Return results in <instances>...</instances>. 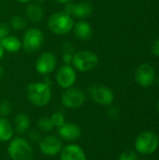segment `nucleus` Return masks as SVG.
Masks as SVG:
<instances>
[{"mask_svg":"<svg viewBox=\"0 0 159 160\" xmlns=\"http://www.w3.org/2000/svg\"><path fill=\"white\" fill-rule=\"evenodd\" d=\"M28 100L37 107L46 106L52 99V89L47 82H34L26 87Z\"/></svg>","mask_w":159,"mask_h":160,"instance_id":"1","label":"nucleus"},{"mask_svg":"<svg viewBox=\"0 0 159 160\" xmlns=\"http://www.w3.org/2000/svg\"><path fill=\"white\" fill-rule=\"evenodd\" d=\"M73 17L65 11H58L52 14L48 20L49 29L55 35L64 36L72 31L74 26Z\"/></svg>","mask_w":159,"mask_h":160,"instance_id":"2","label":"nucleus"},{"mask_svg":"<svg viewBox=\"0 0 159 160\" xmlns=\"http://www.w3.org/2000/svg\"><path fill=\"white\" fill-rule=\"evenodd\" d=\"M98 64L97 54L90 50H82L73 53L71 65L75 70L87 72L95 68Z\"/></svg>","mask_w":159,"mask_h":160,"instance_id":"3","label":"nucleus"},{"mask_svg":"<svg viewBox=\"0 0 159 160\" xmlns=\"http://www.w3.org/2000/svg\"><path fill=\"white\" fill-rule=\"evenodd\" d=\"M8 156L12 160H33V149L22 138L17 137L10 140L7 147Z\"/></svg>","mask_w":159,"mask_h":160,"instance_id":"4","label":"nucleus"},{"mask_svg":"<svg viewBox=\"0 0 159 160\" xmlns=\"http://www.w3.org/2000/svg\"><path fill=\"white\" fill-rule=\"evenodd\" d=\"M159 146L158 136L153 131L142 132L135 141V148L139 154L152 155Z\"/></svg>","mask_w":159,"mask_h":160,"instance_id":"5","label":"nucleus"},{"mask_svg":"<svg viewBox=\"0 0 159 160\" xmlns=\"http://www.w3.org/2000/svg\"><path fill=\"white\" fill-rule=\"evenodd\" d=\"M44 42V34L43 32L36 27L27 29L22 40V47L27 52L33 53L38 51Z\"/></svg>","mask_w":159,"mask_h":160,"instance_id":"6","label":"nucleus"},{"mask_svg":"<svg viewBox=\"0 0 159 160\" xmlns=\"http://www.w3.org/2000/svg\"><path fill=\"white\" fill-rule=\"evenodd\" d=\"M62 104L68 109H77L83 105L85 102V94L84 92L79 88L71 86L63 93L62 98Z\"/></svg>","mask_w":159,"mask_h":160,"instance_id":"7","label":"nucleus"},{"mask_svg":"<svg viewBox=\"0 0 159 160\" xmlns=\"http://www.w3.org/2000/svg\"><path fill=\"white\" fill-rule=\"evenodd\" d=\"M91 98L97 104L109 106L113 102L114 94L109 87L101 84H94L88 88Z\"/></svg>","mask_w":159,"mask_h":160,"instance_id":"8","label":"nucleus"},{"mask_svg":"<svg viewBox=\"0 0 159 160\" xmlns=\"http://www.w3.org/2000/svg\"><path fill=\"white\" fill-rule=\"evenodd\" d=\"M57 66V58L51 52H45L39 54L37 58L35 68L37 73L41 75H48L52 73Z\"/></svg>","mask_w":159,"mask_h":160,"instance_id":"9","label":"nucleus"},{"mask_svg":"<svg viewBox=\"0 0 159 160\" xmlns=\"http://www.w3.org/2000/svg\"><path fill=\"white\" fill-rule=\"evenodd\" d=\"M55 80L60 87L64 89H67L73 86L76 82L77 80L76 70L70 65H63L57 69Z\"/></svg>","mask_w":159,"mask_h":160,"instance_id":"10","label":"nucleus"},{"mask_svg":"<svg viewBox=\"0 0 159 160\" xmlns=\"http://www.w3.org/2000/svg\"><path fill=\"white\" fill-rule=\"evenodd\" d=\"M135 80L142 87L151 86L156 80V71L154 67L148 63L140 65L135 73Z\"/></svg>","mask_w":159,"mask_h":160,"instance_id":"11","label":"nucleus"},{"mask_svg":"<svg viewBox=\"0 0 159 160\" xmlns=\"http://www.w3.org/2000/svg\"><path fill=\"white\" fill-rule=\"evenodd\" d=\"M64 11L72 17L74 16L76 18L84 19L92 14L93 6L88 2H78V3L69 2L66 4Z\"/></svg>","mask_w":159,"mask_h":160,"instance_id":"12","label":"nucleus"},{"mask_svg":"<svg viewBox=\"0 0 159 160\" xmlns=\"http://www.w3.org/2000/svg\"><path fill=\"white\" fill-rule=\"evenodd\" d=\"M39 149L46 156H56L63 149L62 142L56 136H47L39 142Z\"/></svg>","mask_w":159,"mask_h":160,"instance_id":"13","label":"nucleus"},{"mask_svg":"<svg viewBox=\"0 0 159 160\" xmlns=\"http://www.w3.org/2000/svg\"><path fill=\"white\" fill-rule=\"evenodd\" d=\"M58 135L60 138L64 139L65 141L74 142V141H77L81 137L82 130L76 124L65 123L62 127L59 128Z\"/></svg>","mask_w":159,"mask_h":160,"instance_id":"14","label":"nucleus"},{"mask_svg":"<svg viewBox=\"0 0 159 160\" xmlns=\"http://www.w3.org/2000/svg\"><path fill=\"white\" fill-rule=\"evenodd\" d=\"M60 160H86V156L79 145L69 144L62 149Z\"/></svg>","mask_w":159,"mask_h":160,"instance_id":"15","label":"nucleus"},{"mask_svg":"<svg viewBox=\"0 0 159 160\" xmlns=\"http://www.w3.org/2000/svg\"><path fill=\"white\" fill-rule=\"evenodd\" d=\"M72 31L74 32L76 38L82 41L89 40L93 34L92 26L86 21H79L78 22L74 23Z\"/></svg>","mask_w":159,"mask_h":160,"instance_id":"16","label":"nucleus"},{"mask_svg":"<svg viewBox=\"0 0 159 160\" xmlns=\"http://www.w3.org/2000/svg\"><path fill=\"white\" fill-rule=\"evenodd\" d=\"M1 44L6 52L14 53L21 50L22 48V41L15 36H7L3 39L0 40Z\"/></svg>","mask_w":159,"mask_h":160,"instance_id":"17","label":"nucleus"},{"mask_svg":"<svg viewBox=\"0 0 159 160\" xmlns=\"http://www.w3.org/2000/svg\"><path fill=\"white\" fill-rule=\"evenodd\" d=\"M14 128L11 123L5 117H0V142H8L12 139Z\"/></svg>","mask_w":159,"mask_h":160,"instance_id":"18","label":"nucleus"},{"mask_svg":"<svg viewBox=\"0 0 159 160\" xmlns=\"http://www.w3.org/2000/svg\"><path fill=\"white\" fill-rule=\"evenodd\" d=\"M26 16L30 22L37 23L43 19L44 12L39 4H30L26 8Z\"/></svg>","mask_w":159,"mask_h":160,"instance_id":"19","label":"nucleus"},{"mask_svg":"<svg viewBox=\"0 0 159 160\" xmlns=\"http://www.w3.org/2000/svg\"><path fill=\"white\" fill-rule=\"evenodd\" d=\"M30 126L29 117L24 113H18L14 118V125L13 128L19 134H23Z\"/></svg>","mask_w":159,"mask_h":160,"instance_id":"20","label":"nucleus"},{"mask_svg":"<svg viewBox=\"0 0 159 160\" xmlns=\"http://www.w3.org/2000/svg\"><path fill=\"white\" fill-rule=\"evenodd\" d=\"M26 20L21 16V15H14L13 17H11L10 21H9V25L12 29L14 30H17V31H21V30H23L25 27H26Z\"/></svg>","mask_w":159,"mask_h":160,"instance_id":"21","label":"nucleus"},{"mask_svg":"<svg viewBox=\"0 0 159 160\" xmlns=\"http://www.w3.org/2000/svg\"><path fill=\"white\" fill-rule=\"evenodd\" d=\"M37 127L39 128L40 130L44 132H50L54 128L51 118H46V117H42L37 121Z\"/></svg>","mask_w":159,"mask_h":160,"instance_id":"22","label":"nucleus"},{"mask_svg":"<svg viewBox=\"0 0 159 160\" xmlns=\"http://www.w3.org/2000/svg\"><path fill=\"white\" fill-rule=\"evenodd\" d=\"M51 120H52L53 126L54 127H57V128L62 127L66 123V119H65L64 114L61 113V112H59L52 113V116H51Z\"/></svg>","mask_w":159,"mask_h":160,"instance_id":"23","label":"nucleus"},{"mask_svg":"<svg viewBox=\"0 0 159 160\" xmlns=\"http://www.w3.org/2000/svg\"><path fill=\"white\" fill-rule=\"evenodd\" d=\"M11 112V105L8 100H1L0 101V115L1 117L7 116Z\"/></svg>","mask_w":159,"mask_h":160,"instance_id":"24","label":"nucleus"},{"mask_svg":"<svg viewBox=\"0 0 159 160\" xmlns=\"http://www.w3.org/2000/svg\"><path fill=\"white\" fill-rule=\"evenodd\" d=\"M118 160H138V155L131 150H127L123 152L120 156Z\"/></svg>","mask_w":159,"mask_h":160,"instance_id":"25","label":"nucleus"},{"mask_svg":"<svg viewBox=\"0 0 159 160\" xmlns=\"http://www.w3.org/2000/svg\"><path fill=\"white\" fill-rule=\"evenodd\" d=\"M9 35V27L4 22H0V40Z\"/></svg>","mask_w":159,"mask_h":160,"instance_id":"26","label":"nucleus"},{"mask_svg":"<svg viewBox=\"0 0 159 160\" xmlns=\"http://www.w3.org/2000/svg\"><path fill=\"white\" fill-rule=\"evenodd\" d=\"M151 52L155 56H159V38H157L151 46Z\"/></svg>","mask_w":159,"mask_h":160,"instance_id":"27","label":"nucleus"},{"mask_svg":"<svg viewBox=\"0 0 159 160\" xmlns=\"http://www.w3.org/2000/svg\"><path fill=\"white\" fill-rule=\"evenodd\" d=\"M62 49L64 51V52H69V53H74V48L72 46V44L70 42H64Z\"/></svg>","mask_w":159,"mask_h":160,"instance_id":"28","label":"nucleus"},{"mask_svg":"<svg viewBox=\"0 0 159 160\" xmlns=\"http://www.w3.org/2000/svg\"><path fill=\"white\" fill-rule=\"evenodd\" d=\"M72 58H73V53L64 52V54H63V61H64L65 65H70L71 62H72Z\"/></svg>","mask_w":159,"mask_h":160,"instance_id":"29","label":"nucleus"},{"mask_svg":"<svg viewBox=\"0 0 159 160\" xmlns=\"http://www.w3.org/2000/svg\"><path fill=\"white\" fill-rule=\"evenodd\" d=\"M4 54H5V50H4V48H3V46L1 44V41H0V60L3 58Z\"/></svg>","mask_w":159,"mask_h":160,"instance_id":"30","label":"nucleus"},{"mask_svg":"<svg viewBox=\"0 0 159 160\" xmlns=\"http://www.w3.org/2000/svg\"><path fill=\"white\" fill-rule=\"evenodd\" d=\"M54 1L59 3V4H65V5L69 3V2H71V0H54Z\"/></svg>","mask_w":159,"mask_h":160,"instance_id":"31","label":"nucleus"},{"mask_svg":"<svg viewBox=\"0 0 159 160\" xmlns=\"http://www.w3.org/2000/svg\"><path fill=\"white\" fill-rule=\"evenodd\" d=\"M16 2H19V3H27L29 2L30 0H15Z\"/></svg>","mask_w":159,"mask_h":160,"instance_id":"32","label":"nucleus"},{"mask_svg":"<svg viewBox=\"0 0 159 160\" xmlns=\"http://www.w3.org/2000/svg\"><path fill=\"white\" fill-rule=\"evenodd\" d=\"M2 74H3V68H2V67L0 66V77L2 76Z\"/></svg>","mask_w":159,"mask_h":160,"instance_id":"33","label":"nucleus"},{"mask_svg":"<svg viewBox=\"0 0 159 160\" xmlns=\"http://www.w3.org/2000/svg\"><path fill=\"white\" fill-rule=\"evenodd\" d=\"M157 112H158V113H159V101H158V103H157Z\"/></svg>","mask_w":159,"mask_h":160,"instance_id":"34","label":"nucleus"},{"mask_svg":"<svg viewBox=\"0 0 159 160\" xmlns=\"http://www.w3.org/2000/svg\"><path fill=\"white\" fill-rule=\"evenodd\" d=\"M157 84H158V86H159V78H158V80H157Z\"/></svg>","mask_w":159,"mask_h":160,"instance_id":"35","label":"nucleus"}]
</instances>
